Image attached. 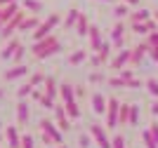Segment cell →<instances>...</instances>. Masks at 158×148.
<instances>
[{
  "instance_id": "obj_1",
  "label": "cell",
  "mask_w": 158,
  "mask_h": 148,
  "mask_svg": "<svg viewBox=\"0 0 158 148\" xmlns=\"http://www.w3.org/2000/svg\"><path fill=\"white\" fill-rule=\"evenodd\" d=\"M59 50H61L59 38L50 33V35H45L43 40H35V42H33L31 54H33L35 59H47V57H52V54H57Z\"/></svg>"
},
{
  "instance_id": "obj_2",
  "label": "cell",
  "mask_w": 158,
  "mask_h": 148,
  "mask_svg": "<svg viewBox=\"0 0 158 148\" xmlns=\"http://www.w3.org/2000/svg\"><path fill=\"white\" fill-rule=\"evenodd\" d=\"M59 21H61V17H59L57 12H52L45 21H43V24L38 26V28H35V31H33V40H43L45 35H50V33H52V28L59 24Z\"/></svg>"
},
{
  "instance_id": "obj_3",
  "label": "cell",
  "mask_w": 158,
  "mask_h": 148,
  "mask_svg": "<svg viewBox=\"0 0 158 148\" xmlns=\"http://www.w3.org/2000/svg\"><path fill=\"white\" fill-rule=\"evenodd\" d=\"M118 110H120V101L118 99H109V108H106V127L109 129L118 127Z\"/></svg>"
},
{
  "instance_id": "obj_4",
  "label": "cell",
  "mask_w": 158,
  "mask_h": 148,
  "mask_svg": "<svg viewBox=\"0 0 158 148\" xmlns=\"http://www.w3.org/2000/svg\"><path fill=\"white\" fill-rule=\"evenodd\" d=\"M90 134H92V139L97 141L99 148H111V146H113L111 139L106 136V129L102 127V125H90Z\"/></svg>"
},
{
  "instance_id": "obj_5",
  "label": "cell",
  "mask_w": 158,
  "mask_h": 148,
  "mask_svg": "<svg viewBox=\"0 0 158 148\" xmlns=\"http://www.w3.org/2000/svg\"><path fill=\"white\" fill-rule=\"evenodd\" d=\"M125 31H127V28H125V24H123V19H118V24L111 28V42H113V47H118V50H120V47L125 45Z\"/></svg>"
},
{
  "instance_id": "obj_6",
  "label": "cell",
  "mask_w": 158,
  "mask_h": 148,
  "mask_svg": "<svg viewBox=\"0 0 158 148\" xmlns=\"http://www.w3.org/2000/svg\"><path fill=\"white\" fill-rule=\"evenodd\" d=\"M111 45H113V42H102V47L97 50V54L90 59V64H92L94 68H97V66H102L104 61H109V54H111Z\"/></svg>"
},
{
  "instance_id": "obj_7",
  "label": "cell",
  "mask_w": 158,
  "mask_h": 148,
  "mask_svg": "<svg viewBox=\"0 0 158 148\" xmlns=\"http://www.w3.org/2000/svg\"><path fill=\"white\" fill-rule=\"evenodd\" d=\"M21 21H24V12L19 10V12H17V14L12 17V19H10V21L5 24V28L0 31V33H2V38H5V40H7V38H12V33L17 31V28H19V24H21Z\"/></svg>"
},
{
  "instance_id": "obj_8",
  "label": "cell",
  "mask_w": 158,
  "mask_h": 148,
  "mask_svg": "<svg viewBox=\"0 0 158 148\" xmlns=\"http://www.w3.org/2000/svg\"><path fill=\"white\" fill-rule=\"evenodd\" d=\"M90 103H92V110L97 113V115L106 113V108H109V99H106L102 92H94L92 97H90Z\"/></svg>"
},
{
  "instance_id": "obj_9",
  "label": "cell",
  "mask_w": 158,
  "mask_h": 148,
  "mask_svg": "<svg viewBox=\"0 0 158 148\" xmlns=\"http://www.w3.org/2000/svg\"><path fill=\"white\" fill-rule=\"evenodd\" d=\"M130 61H132V50H120L118 54H116V59L111 61V68L113 71H120V68H125Z\"/></svg>"
},
{
  "instance_id": "obj_10",
  "label": "cell",
  "mask_w": 158,
  "mask_h": 148,
  "mask_svg": "<svg viewBox=\"0 0 158 148\" xmlns=\"http://www.w3.org/2000/svg\"><path fill=\"white\" fill-rule=\"evenodd\" d=\"M28 73H31V68H28L26 64H17L14 68L5 71V80H7V82H12V80H19V78H26Z\"/></svg>"
},
{
  "instance_id": "obj_11",
  "label": "cell",
  "mask_w": 158,
  "mask_h": 148,
  "mask_svg": "<svg viewBox=\"0 0 158 148\" xmlns=\"http://www.w3.org/2000/svg\"><path fill=\"white\" fill-rule=\"evenodd\" d=\"M54 113H57V125H59L64 132L71 129V118L66 113V106H54Z\"/></svg>"
},
{
  "instance_id": "obj_12",
  "label": "cell",
  "mask_w": 158,
  "mask_h": 148,
  "mask_svg": "<svg viewBox=\"0 0 158 148\" xmlns=\"http://www.w3.org/2000/svg\"><path fill=\"white\" fill-rule=\"evenodd\" d=\"M28 118H31V108H28V103L24 101V99H19V103H17V122L26 125Z\"/></svg>"
},
{
  "instance_id": "obj_13",
  "label": "cell",
  "mask_w": 158,
  "mask_h": 148,
  "mask_svg": "<svg viewBox=\"0 0 158 148\" xmlns=\"http://www.w3.org/2000/svg\"><path fill=\"white\" fill-rule=\"evenodd\" d=\"M19 45H21V42H19L17 38H10V42H7V45L2 47V52H0V59H5V61H10V59L14 57V52L19 50Z\"/></svg>"
},
{
  "instance_id": "obj_14",
  "label": "cell",
  "mask_w": 158,
  "mask_h": 148,
  "mask_svg": "<svg viewBox=\"0 0 158 148\" xmlns=\"http://www.w3.org/2000/svg\"><path fill=\"white\" fill-rule=\"evenodd\" d=\"M40 132H47V134L54 139V143H61V134L57 132L54 122H50V120H40Z\"/></svg>"
},
{
  "instance_id": "obj_15",
  "label": "cell",
  "mask_w": 158,
  "mask_h": 148,
  "mask_svg": "<svg viewBox=\"0 0 158 148\" xmlns=\"http://www.w3.org/2000/svg\"><path fill=\"white\" fill-rule=\"evenodd\" d=\"M5 136H7L10 148H21V136H19V132H17V127H14V125H10V127H7Z\"/></svg>"
},
{
  "instance_id": "obj_16",
  "label": "cell",
  "mask_w": 158,
  "mask_h": 148,
  "mask_svg": "<svg viewBox=\"0 0 158 148\" xmlns=\"http://www.w3.org/2000/svg\"><path fill=\"white\" fill-rule=\"evenodd\" d=\"M59 94H61V99H64V103L76 101V90H73V85H69V82L59 85Z\"/></svg>"
},
{
  "instance_id": "obj_17",
  "label": "cell",
  "mask_w": 158,
  "mask_h": 148,
  "mask_svg": "<svg viewBox=\"0 0 158 148\" xmlns=\"http://www.w3.org/2000/svg\"><path fill=\"white\" fill-rule=\"evenodd\" d=\"M17 12H19V5H17V0H14V2H10V5H2V12H0V19H2V21L7 24V21L12 19V17H14Z\"/></svg>"
},
{
  "instance_id": "obj_18",
  "label": "cell",
  "mask_w": 158,
  "mask_h": 148,
  "mask_svg": "<svg viewBox=\"0 0 158 148\" xmlns=\"http://www.w3.org/2000/svg\"><path fill=\"white\" fill-rule=\"evenodd\" d=\"M149 52V42H144V45H137V47H132V61L130 64H142V59H144V54Z\"/></svg>"
},
{
  "instance_id": "obj_19",
  "label": "cell",
  "mask_w": 158,
  "mask_h": 148,
  "mask_svg": "<svg viewBox=\"0 0 158 148\" xmlns=\"http://www.w3.org/2000/svg\"><path fill=\"white\" fill-rule=\"evenodd\" d=\"M87 35H90V45H92V50L97 52L99 47H102V31H99L97 26H90V33H87Z\"/></svg>"
},
{
  "instance_id": "obj_20",
  "label": "cell",
  "mask_w": 158,
  "mask_h": 148,
  "mask_svg": "<svg viewBox=\"0 0 158 148\" xmlns=\"http://www.w3.org/2000/svg\"><path fill=\"white\" fill-rule=\"evenodd\" d=\"M43 87H45V94L47 97H57V87H59V85H57V78H52V75H47L45 78V82H43Z\"/></svg>"
},
{
  "instance_id": "obj_21",
  "label": "cell",
  "mask_w": 158,
  "mask_h": 148,
  "mask_svg": "<svg viewBox=\"0 0 158 148\" xmlns=\"http://www.w3.org/2000/svg\"><path fill=\"white\" fill-rule=\"evenodd\" d=\"M80 19V10H76V7H71L69 12H66V19H64V28H73L76 26V21Z\"/></svg>"
},
{
  "instance_id": "obj_22",
  "label": "cell",
  "mask_w": 158,
  "mask_h": 148,
  "mask_svg": "<svg viewBox=\"0 0 158 148\" xmlns=\"http://www.w3.org/2000/svg\"><path fill=\"white\" fill-rule=\"evenodd\" d=\"M73 28H76V33H78V35H87V33H90V21H87L85 14H80V19L76 21V26H73Z\"/></svg>"
},
{
  "instance_id": "obj_23",
  "label": "cell",
  "mask_w": 158,
  "mask_h": 148,
  "mask_svg": "<svg viewBox=\"0 0 158 148\" xmlns=\"http://www.w3.org/2000/svg\"><path fill=\"white\" fill-rule=\"evenodd\" d=\"M118 125H130V103H120V110H118Z\"/></svg>"
},
{
  "instance_id": "obj_24",
  "label": "cell",
  "mask_w": 158,
  "mask_h": 148,
  "mask_svg": "<svg viewBox=\"0 0 158 148\" xmlns=\"http://www.w3.org/2000/svg\"><path fill=\"white\" fill-rule=\"evenodd\" d=\"M38 26H40V21L35 19V17H28V19H24L19 24V31H24V33H26V31H35Z\"/></svg>"
},
{
  "instance_id": "obj_25",
  "label": "cell",
  "mask_w": 158,
  "mask_h": 148,
  "mask_svg": "<svg viewBox=\"0 0 158 148\" xmlns=\"http://www.w3.org/2000/svg\"><path fill=\"white\" fill-rule=\"evenodd\" d=\"M85 59H87V52L85 50H76L71 57H69V64H71V66H78V64H83Z\"/></svg>"
},
{
  "instance_id": "obj_26",
  "label": "cell",
  "mask_w": 158,
  "mask_h": 148,
  "mask_svg": "<svg viewBox=\"0 0 158 148\" xmlns=\"http://www.w3.org/2000/svg\"><path fill=\"white\" fill-rule=\"evenodd\" d=\"M142 141H144L146 148H158L156 139H153V134H151V129H144V132H142Z\"/></svg>"
},
{
  "instance_id": "obj_27",
  "label": "cell",
  "mask_w": 158,
  "mask_h": 148,
  "mask_svg": "<svg viewBox=\"0 0 158 148\" xmlns=\"http://www.w3.org/2000/svg\"><path fill=\"white\" fill-rule=\"evenodd\" d=\"M127 14H130V5H127V2L116 5V10H113V17H116V19H125Z\"/></svg>"
},
{
  "instance_id": "obj_28",
  "label": "cell",
  "mask_w": 158,
  "mask_h": 148,
  "mask_svg": "<svg viewBox=\"0 0 158 148\" xmlns=\"http://www.w3.org/2000/svg\"><path fill=\"white\" fill-rule=\"evenodd\" d=\"M64 106H66V113H69V118H71V120H76V118H80V115H83L76 101H71V103H64Z\"/></svg>"
},
{
  "instance_id": "obj_29",
  "label": "cell",
  "mask_w": 158,
  "mask_h": 148,
  "mask_svg": "<svg viewBox=\"0 0 158 148\" xmlns=\"http://www.w3.org/2000/svg\"><path fill=\"white\" fill-rule=\"evenodd\" d=\"M149 19H151V12H149V10H139V12L130 14V21H149Z\"/></svg>"
},
{
  "instance_id": "obj_30",
  "label": "cell",
  "mask_w": 158,
  "mask_h": 148,
  "mask_svg": "<svg viewBox=\"0 0 158 148\" xmlns=\"http://www.w3.org/2000/svg\"><path fill=\"white\" fill-rule=\"evenodd\" d=\"M137 122H139V106L130 103V127H137Z\"/></svg>"
},
{
  "instance_id": "obj_31",
  "label": "cell",
  "mask_w": 158,
  "mask_h": 148,
  "mask_svg": "<svg viewBox=\"0 0 158 148\" xmlns=\"http://www.w3.org/2000/svg\"><path fill=\"white\" fill-rule=\"evenodd\" d=\"M31 92H33V85L31 82H24L19 90H17V97H19V99H26V97H31Z\"/></svg>"
},
{
  "instance_id": "obj_32",
  "label": "cell",
  "mask_w": 158,
  "mask_h": 148,
  "mask_svg": "<svg viewBox=\"0 0 158 148\" xmlns=\"http://www.w3.org/2000/svg\"><path fill=\"white\" fill-rule=\"evenodd\" d=\"M24 10H28V12H40V10H43V2H38V0H24Z\"/></svg>"
},
{
  "instance_id": "obj_33",
  "label": "cell",
  "mask_w": 158,
  "mask_h": 148,
  "mask_svg": "<svg viewBox=\"0 0 158 148\" xmlns=\"http://www.w3.org/2000/svg\"><path fill=\"white\" fill-rule=\"evenodd\" d=\"M146 90H149L151 97L158 99V80H156V78H149V80H146Z\"/></svg>"
},
{
  "instance_id": "obj_34",
  "label": "cell",
  "mask_w": 158,
  "mask_h": 148,
  "mask_svg": "<svg viewBox=\"0 0 158 148\" xmlns=\"http://www.w3.org/2000/svg\"><path fill=\"white\" fill-rule=\"evenodd\" d=\"M28 82H31L33 87H40V85L45 82V75H43V73H33V75H31V80H28Z\"/></svg>"
},
{
  "instance_id": "obj_35",
  "label": "cell",
  "mask_w": 158,
  "mask_h": 148,
  "mask_svg": "<svg viewBox=\"0 0 158 148\" xmlns=\"http://www.w3.org/2000/svg\"><path fill=\"white\" fill-rule=\"evenodd\" d=\"M111 143H113L111 148H125V136H123V134H116L111 139Z\"/></svg>"
},
{
  "instance_id": "obj_36",
  "label": "cell",
  "mask_w": 158,
  "mask_h": 148,
  "mask_svg": "<svg viewBox=\"0 0 158 148\" xmlns=\"http://www.w3.org/2000/svg\"><path fill=\"white\" fill-rule=\"evenodd\" d=\"M21 148H35V141H33L31 134H24V136H21Z\"/></svg>"
},
{
  "instance_id": "obj_37",
  "label": "cell",
  "mask_w": 158,
  "mask_h": 148,
  "mask_svg": "<svg viewBox=\"0 0 158 148\" xmlns=\"http://www.w3.org/2000/svg\"><path fill=\"white\" fill-rule=\"evenodd\" d=\"M146 42H149V47H158V28H156V31H151V33H149Z\"/></svg>"
},
{
  "instance_id": "obj_38",
  "label": "cell",
  "mask_w": 158,
  "mask_h": 148,
  "mask_svg": "<svg viewBox=\"0 0 158 148\" xmlns=\"http://www.w3.org/2000/svg\"><path fill=\"white\" fill-rule=\"evenodd\" d=\"M40 106H43V108H54V99L45 94V97L40 99Z\"/></svg>"
},
{
  "instance_id": "obj_39",
  "label": "cell",
  "mask_w": 158,
  "mask_h": 148,
  "mask_svg": "<svg viewBox=\"0 0 158 148\" xmlns=\"http://www.w3.org/2000/svg\"><path fill=\"white\" fill-rule=\"evenodd\" d=\"M90 82H106V78L102 75L99 71H92V73H90Z\"/></svg>"
},
{
  "instance_id": "obj_40",
  "label": "cell",
  "mask_w": 158,
  "mask_h": 148,
  "mask_svg": "<svg viewBox=\"0 0 158 148\" xmlns=\"http://www.w3.org/2000/svg\"><path fill=\"white\" fill-rule=\"evenodd\" d=\"M118 75L123 78V80H132V78H135V73H132V68H120Z\"/></svg>"
},
{
  "instance_id": "obj_41",
  "label": "cell",
  "mask_w": 158,
  "mask_h": 148,
  "mask_svg": "<svg viewBox=\"0 0 158 148\" xmlns=\"http://www.w3.org/2000/svg\"><path fill=\"white\" fill-rule=\"evenodd\" d=\"M90 136H92V134H90ZM90 136H87V134H80V136H78L80 148H90Z\"/></svg>"
},
{
  "instance_id": "obj_42",
  "label": "cell",
  "mask_w": 158,
  "mask_h": 148,
  "mask_svg": "<svg viewBox=\"0 0 158 148\" xmlns=\"http://www.w3.org/2000/svg\"><path fill=\"white\" fill-rule=\"evenodd\" d=\"M24 52H26V50H24V45H19V50H17V52H14V61H17V64H21V59H24Z\"/></svg>"
},
{
  "instance_id": "obj_43",
  "label": "cell",
  "mask_w": 158,
  "mask_h": 148,
  "mask_svg": "<svg viewBox=\"0 0 158 148\" xmlns=\"http://www.w3.org/2000/svg\"><path fill=\"white\" fill-rule=\"evenodd\" d=\"M149 129H151L153 139H156V143H158V120H153V122H151V127H149Z\"/></svg>"
},
{
  "instance_id": "obj_44",
  "label": "cell",
  "mask_w": 158,
  "mask_h": 148,
  "mask_svg": "<svg viewBox=\"0 0 158 148\" xmlns=\"http://www.w3.org/2000/svg\"><path fill=\"white\" fill-rule=\"evenodd\" d=\"M137 87H142V82H139V80H135V78H132V80H127V90H137Z\"/></svg>"
},
{
  "instance_id": "obj_45",
  "label": "cell",
  "mask_w": 158,
  "mask_h": 148,
  "mask_svg": "<svg viewBox=\"0 0 158 148\" xmlns=\"http://www.w3.org/2000/svg\"><path fill=\"white\" fill-rule=\"evenodd\" d=\"M31 97L35 99V101H40V99L45 97V92H40V90H33V92H31Z\"/></svg>"
},
{
  "instance_id": "obj_46",
  "label": "cell",
  "mask_w": 158,
  "mask_h": 148,
  "mask_svg": "<svg viewBox=\"0 0 158 148\" xmlns=\"http://www.w3.org/2000/svg\"><path fill=\"white\" fill-rule=\"evenodd\" d=\"M151 113L158 118V101H153V103H151Z\"/></svg>"
},
{
  "instance_id": "obj_47",
  "label": "cell",
  "mask_w": 158,
  "mask_h": 148,
  "mask_svg": "<svg viewBox=\"0 0 158 148\" xmlns=\"http://www.w3.org/2000/svg\"><path fill=\"white\" fill-rule=\"evenodd\" d=\"M76 94H78V97H85V87H76Z\"/></svg>"
},
{
  "instance_id": "obj_48",
  "label": "cell",
  "mask_w": 158,
  "mask_h": 148,
  "mask_svg": "<svg viewBox=\"0 0 158 148\" xmlns=\"http://www.w3.org/2000/svg\"><path fill=\"white\" fill-rule=\"evenodd\" d=\"M123 2H127V5H132V7H135V5H139V0H123Z\"/></svg>"
},
{
  "instance_id": "obj_49",
  "label": "cell",
  "mask_w": 158,
  "mask_h": 148,
  "mask_svg": "<svg viewBox=\"0 0 158 148\" xmlns=\"http://www.w3.org/2000/svg\"><path fill=\"white\" fill-rule=\"evenodd\" d=\"M10 2H14V0H0V7H2V5H10Z\"/></svg>"
},
{
  "instance_id": "obj_50",
  "label": "cell",
  "mask_w": 158,
  "mask_h": 148,
  "mask_svg": "<svg viewBox=\"0 0 158 148\" xmlns=\"http://www.w3.org/2000/svg\"><path fill=\"white\" fill-rule=\"evenodd\" d=\"M153 19H156V21H158V12H153Z\"/></svg>"
},
{
  "instance_id": "obj_51",
  "label": "cell",
  "mask_w": 158,
  "mask_h": 148,
  "mask_svg": "<svg viewBox=\"0 0 158 148\" xmlns=\"http://www.w3.org/2000/svg\"><path fill=\"white\" fill-rule=\"evenodd\" d=\"M57 148H69V146H64V143H59V146H57Z\"/></svg>"
},
{
  "instance_id": "obj_52",
  "label": "cell",
  "mask_w": 158,
  "mask_h": 148,
  "mask_svg": "<svg viewBox=\"0 0 158 148\" xmlns=\"http://www.w3.org/2000/svg\"><path fill=\"white\" fill-rule=\"evenodd\" d=\"M102 2H113V0H102Z\"/></svg>"
},
{
  "instance_id": "obj_53",
  "label": "cell",
  "mask_w": 158,
  "mask_h": 148,
  "mask_svg": "<svg viewBox=\"0 0 158 148\" xmlns=\"http://www.w3.org/2000/svg\"><path fill=\"white\" fill-rule=\"evenodd\" d=\"M0 99H2V90H0Z\"/></svg>"
},
{
  "instance_id": "obj_54",
  "label": "cell",
  "mask_w": 158,
  "mask_h": 148,
  "mask_svg": "<svg viewBox=\"0 0 158 148\" xmlns=\"http://www.w3.org/2000/svg\"><path fill=\"white\" fill-rule=\"evenodd\" d=\"M0 12H2V7H0Z\"/></svg>"
},
{
  "instance_id": "obj_55",
  "label": "cell",
  "mask_w": 158,
  "mask_h": 148,
  "mask_svg": "<svg viewBox=\"0 0 158 148\" xmlns=\"http://www.w3.org/2000/svg\"><path fill=\"white\" fill-rule=\"evenodd\" d=\"M0 139H2V134H0Z\"/></svg>"
},
{
  "instance_id": "obj_56",
  "label": "cell",
  "mask_w": 158,
  "mask_h": 148,
  "mask_svg": "<svg viewBox=\"0 0 158 148\" xmlns=\"http://www.w3.org/2000/svg\"><path fill=\"white\" fill-rule=\"evenodd\" d=\"M0 127H2V122H0Z\"/></svg>"
}]
</instances>
